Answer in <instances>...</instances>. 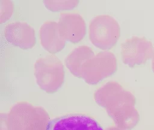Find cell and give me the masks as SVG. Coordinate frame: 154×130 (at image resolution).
<instances>
[{
    "instance_id": "6da1fadb",
    "label": "cell",
    "mask_w": 154,
    "mask_h": 130,
    "mask_svg": "<svg viewBox=\"0 0 154 130\" xmlns=\"http://www.w3.org/2000/svg\"><path fill=\"white\" fill-rule=\"evenodd\" d=\"M100 91V104L106 109L118 128L131 130L137 125L140 115L135 108L136 99L132 93L115 81L106 84Z\"/></svg>"
},
{
    "instance_id": "7a4b0ae2",
    "label": "cell",
    "mask_w": 154,
    "mask_h": 130,
    "mask_svg": "<svg viewBox=\"0 0 154 130\" xmlns=\"http://www.w3.org/2000/svg\"><path fill=\"white\" fill-rule=\"evenodd\" d=\"M66 66L75 76L84 78L85 81L88 73L98 72L101 79L107 78L116 72L117 61L114 54L108 51H103L94 55L92 49L87 46L76 48L65 60ZM98 81H100L96 73Z\"/></svg>"
},
{
    "instance_id": "3957f363",
    "label": "cell",
    "mask_w": 154,
    "mask_h": 130,
    "mask_svg": "<svg viewBox=\"0 0 154 130\" xmlns=\"http://www.w3.org/2000/svg\"><path fill=\"white\" fill-rule=\"evenodd\" d=\"M120 35V27L118 22L109 15L97 16L90 23V40L100 49H111L116 44Z\"/></svg>"
},
{
    "instance_id": "277c9868",
    "label": "cell",
    "mask_w": 154,
    "mask_h": 130,
    "mask_svg": "<svg viewBox=\"0 0 154 130\" xmlns=\"http://www.w3.org/2000/svg\"><path fill=\"white\" fill-rule=\"evenodd\" d=\"M35 70L38 85L48 93L55 92L63 83V66L55 56L48 55L37 60Z\"/></svg>"
},
{
    "instance_id": "5b68a950",
    "label": "cell",
    "mask_w": 154,
    "mask_h": 130,
    "mask_svg": "<svg viewBox=\"0 0 154 130\" xmlns=\"http://www.w3.org/2000/svg\"><path fill=\"white\" fill-rule=\"evenodd\" d=\"M154 54L151 41L144 37L132 36L121 45V57L123 62L133 67L145 63Z\"/></svg>"
},
{
    "instance_id": "8992f818",
    "label": "cell",
    "mask_w": 154,
    "mask_h": 130,
    "mask_svg": "<svg viewBox=\"0 0 154 130\" xmlns=\"http://www.w3.org/2000/svg\"><path fill=\"white\" fill-rule=\"evenodd\" d=\"M46 130H103L94 119L84 114H67L50 120Z\"/></svg>"
},
{
    "instance_id": "52a82bcc",
    "label": "cell",
    "mask_w": 154,
    "mask_h": 130,
    "mask_svg": "<svg viewBox=\"0 0 154 130\" xmlns=\"http://www.w3.org/2000/svg\"><path fill=\"white\" fill-rule=\"evenodd\" d=\"M58 23L60 33L65 40L76 43L82 40L85 35V21L77 13L61 14Z\"/></svg>"
},
{
    "instance_id": "ba28073f",
    "label": "cell",
    "mask_w": 154,
    "mask_h": 130,
    "mask_svg": "<svg viewBox=\"0 0 154 130\" xmlns=\"http://www.w3.org/2000/svg\"><path fill=\"white\" fill-rule=\"evenodd\" d=\"M8 42L22 49H31L35 44L34 29L25 22L8 23L4 31Z\"/></svg>"
},
{
    "instance_id": "9c48e42d",
    "label": "cell",
    "mask_w": 154,
    "mask_h": 130,
    "mask_svg": "<svg viewBox=\"0 0 154 130\" xmlns=\"http://www.w3.org/2000/svg\"><path fill=\"white\" fill-rule=\"evenodd\" d=\"M41 45L45 50L52 54L61 51L65 46V39L62 37L58 23L47 21L43 23L40 29Z\"/></svg>"
},
{
    "instance_id": "30bf717a",
    "label": "cell",
    "mask_w": 154,
    "mask_h": 130,
    "mask_svg": "<svg viewBox=\"0 0 154 130\" xmlns=\"http://www.w3.org/2000/svg\"><path fill=\"white\" fill-rule=\"evenodd\" d=\"M78 1H45L44 4L45 7L52 11H61L67 10H70L75 8L78 5Z\"/></svg>"
},
{
    "instance_id": "8fae6325",
    "label": "cell",
    "mask_w": 154,
    "mask_h": 130,
    "mask_svg": "<svg viewBox=\"0 0 154 130\" xmlns=\"http://www.w3.org/2000/svg\"><path fill=\"white\" fill-rule=\"evenodd\" d=\"M1 3L5 7V9L4 13H1V18H2L4 15V17L1 20V22L2 23L4 22L7 21L8 19H9L12 15L13 5H12L11 2L8 1H1Z\"/></svg>"
},
{
    "instance_id": "7c38bea8",
    "label": "cell",
    "mask_w": 154,
    "mask_h": 130,
    "mask_svg": "<svg viewBox=\"0 0 154 130\" xmlns=\"http://www.w3.org/2000/svg\"><path fill=\"white\" fill-rule=\"evenodd\" d=\"M152 69L153 72H154V54L152 57Z\"/></svg>"
},
{
    "instance_id": "4fadbf2b",
    "label": "cell",
    "mask_w": 154,
    "mask_h": 130,
    "mask_svg": "<svg viewBox=\"0 0 154 130\" xmlns=\"http://www.w3.org/2000/svg\"><path fill=\"white\" fill-rule=\"evenodd\" d=\"M108 130H122V129H120L119 128H111L108 129Z\"/></svg>"
}]
</instances>
